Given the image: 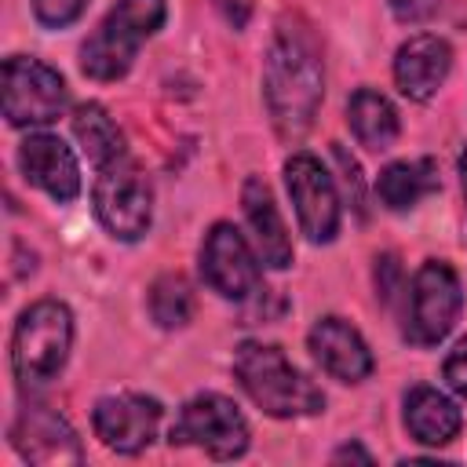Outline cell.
Instances as JSON below:
<instances>
[{"label": "cell", "instance_id": "6da1fadb", "mask_svg": "<svg viewBox=\"0 0 467 467\" xmlns=\"http://www.w3.org/2000/svg\"><path fill=\"white\" fill-rule=\"evenodd\" d=\"M325 73H321V51L306 26L296 18H285L266 47L263 62V95L274 128L285 139H299L321 106Z\"/></svg>", "mask_w": 467, "mask_h": 467}, {"label": "cell", "instance_id": "7a4b0ae2", "mask_svg": "<svg viewBox=\"0 0 467 467\" xmlns=\"http://www.w3.org/2000/svg\"><path fill=\"white\" fill-rule=\"evenodd\" d=\"M234 376L241 390L274 420L314 416L325 409V394L274 343H259V339L241 343L234 354Z\"/></svg>", "mask_w": 467, "mask_h": 467}, {"label": "cell", "instance_id": "3957f363", "mask_svg": "<svg viewBox=\"0 0 467 467\" xmlns=\"http://www.w3.org/2000/svg\"><path fill=\"white\" fill-rule=\"evenodd\" d=\"M69 347H73V314L66 303L58 299H40L33 303L18 325H15V336H11V368H15V379L22 390H33V387H47L66 358H69Z\"/></svg>", "mask_w": 467, "mask_h": 467}, {"label": "cell", "instance_id": "277c9868", "mask_svg": "<svg viewBox=\"0 0 467 467\" xmlns=\"http://www.w3.org/2000/svg\"><path fill=\"white\" fill-rule=\"evenodd\" d=\"M164 0H117V7L99 22V29L80 47V69L91 80H120L139 47L161 29Z\"/></svg>", "mask_w": 467, "mask_h": 467}, {"label": "cell", "instance_id": "5b68a950", "mask_svg": "<svg viewBox=\"0 0 467 467\" xmlns=\"http://www.w3.org/2000/svg\"><path fill=\"white\" fill-rule=\"evenodd\" d=\"M463 310V292H460V277L449 263H423L409 285V296H405V339L416 343V347H434L441 343L456 317Z\"/></svg>", "mask_w": 467, "mask_h": 467}, {"label": "cell", "instance_id": "8992f818", "mask_svg": "<svg viewBox=\"0 0 467 467\" xmlns=\"http://www.w3.org/2000/svg\"><path fill=\"white\" fill-rule=\"evenodd\" d=\"M91 201H95L99 223L113 237L139 241L150 230V219H153V190H150V179L139 171V164L128 161V153L120 161L99 168Z\"/></svg>", "mask_w": 467, "mask_h": 467}, {"label": "cell", "instance_id": "52a82bcc", "mask_svg": "<svg viewBox=\"0 0 467 467\" xmlns=\"http://www.w3.org/2000/svg\"><path fill=\"white\" fill-rule=\"evenodd\" d=\"M168 441L171 445H197L215 460H234L248 449V423L230 398L197 394L179 409V416L168 431Z\"/></svg>", "mask_w": 467, "mask_h": 467}, {"label": "cell", "instance_id": "ba28073f", "mask_svg": "<svg viewBox=\"0 0 467 467\" xmlns=\"http://www.w3.org/2000/svg\"><path fill=\"white\" fill-rule=\"evenodd\" d=\"M66 109V80L58 69L11 55L4 58V117L15 128L51 124Z\"/></svg>", "mask_w": 467, "mask_h": 467}, {"label": "cell", "instance_id": "9c48e42d", "mask_svg": "<svg viewBox=\"0 0 467 467\" xmlns=\"http://www.w3.org/2000/svg\"><path fill=\"white\" fill-rule=\"evenodd\" d=\"M285 186L296 204L299 230L314 244H328L339 234V193H336L332 175L321 168L317 157L292 153L285 161Z\"/></svg>", "mask_w": 467, "mask_h": 467}, {"label": "cell", "instance_id": "30bf717a", "mask_svg": "<svg viewBox=\"0 0 467 467\" xmlns=\"http://www.w3.org/2000/svg\"><path fill=\"white\" fill-rule=\"evenodd\" d=\"M201 277L223 299H248L263 285V270L248 241L230 223H215L201 244Z\"/></svg>", "mask_w": 467, "mask_h": 467}, {"label": "cell", "instance_id": "8fae6325", "mask_svg": "<svg viewBox=\"0 0 467 467\" xmlns=\"http://www.w3.org/2000/svg\"><path fill=\"white\" fill-rule=\"evenodd\" d=\"M161 416H164V409H161L157 398H146V394H113V398H102L95 405L91 423H95V434L102 438L106 449L124 452V456H135V452H142L157 438Z\"/></svg>", "mask_w": 467, "mask_h": 467}, {"label": "cell", "instance_id": "7c38bea8", "mask_svg": "<svg viewBox=\"0 0 467 467\" xmlns=\"http://www.w3.org/2000/svg\"><path fill=\"white\" fill-rule=\"evenodd\" d=\"M11 445L29 463H80V441L73 427L44 405H26L11 423Z\"/></svg>", "mask_w": 467, "mask_h": 467}, {"label": "cell", "instance_id": "4fadbf2b", "mask_svg": "<svg viewBox=\"0 0 467 467\" xmlns=\"http://www.w3.org/2000/svg\"><path fill=\"white\" fill-rule=\"evenodd\" d=\"M18 168L22 175L44 190L51 201H73L80 193V168H77V157L73 150L58 139V135H29L22 146H18Z\"/></svg>", "mask_w": 467, "mask_h": 467}, {"label": "cell", "instance_id": "5bb4252c", "mask_svg": "<svg viewBox=\"0 0 467 467\" xmlns=\"http://www.w3.org/2000/svg\"><path fill=\"white\" fill-rule=\"evenodd\" d=\"M449 69H452V47L434 33L409 36L398 47V58H394L398 91L412 102H427L445 84Z\"/></svg>", "mask_w": 467, "mask_h": 467}, {"label": "cell", "instance_id": "9a60e30c", "mask_svg": "<svg viewBox=\"0 0 467 467\" xmlns=\"http://www.w3.org/2000/svg\"><path fill=\"white\" fill-rule=\"evenodd\" d=\"M310 354L317 358V365L343 383H358L372 372V350L361 339V332L354 325H347L343 317H321L310 336H306Z\"/></svg>", "mask_w": 467, "mask_h": 467}, {"label": "cell", "instance_id": "2e32d148", "mask_svg": "<svg viewBox=\"0 0 467 467\" xmlns=\"http://www.w3.org/2000/svg\"><path fill=\"white\" fill-rule=\"evenodd\" d=\"M241 204H244V219L255 234V248H259V259L274 270H285L292 263V237L285 230V219L274 204V193L270 186L252 175L244 179V190H241Z\"/></svg>", "mask_w": 467, "mask_h": 467}, {"label": "cell", "instance_id": "e0dca14e", "mask_svg": "<svg viewBox=\"0 0 467 467\" xmlns=\"http://www.w3.org/2000/svg\"><path fill=\"white\" fill-rule=\"evenodd\" d=\"M405 427L423 445H449L460 434L463 416H460V409L441 390H434V387H412L405 394Z\"/></svg>", "mask_w": 467, "mask_h": 467}, {"label": "cell", "instance_id": "ac0fdd59", "mask_svg": "<svg viewBox=\"0 0 467 467\" xmlns=\"http://www.w3.org/2000/svg\"><path fill=\"white\" fill-rule=\"evenodd\" d=\"M347 124H350L354 139L365 150H372V153L390 150L398 142V131H401L398 109L379 91H372V88H361V91L350 95V102H347Z\"/></svg>", "mask_w": 467, "mask_h": 467}, {"label": "cell", "instance_id": "d6986e66", "mask_svg": "<svg viewBox=\"0 0 467 467\" xmlns=\"http://www.w3.org/2000/svg\"><path fill=\"white\" fill-rule=\"evenodd\" d=\"M434 190H438V168L427 157L423 161H394L376 179V193L390 212H405Z\"/></svg>", "mask_w": 467, "mask_h": 467}, {"label": "cell", "instance_id": "ffe728a7", "mask_svg": "<svg viewBox=\"0 0 467 467\" xmlns=\"http://www.w3.org/2000/svg\"><path fill=\"white\" fill-rule=\"evenodd\" d=\"M73 135H77V142L84 146V153H88V161L95 168H106V164H113V161L124 157V135H120V128L113 124V117L99 102L77 106V113H73Z\"/></svg>", "mask_w": 467, "mask_h": 467}, {"label": "cell", "instance_id": "44dd1931", "mask_svg": "<svg viewBox=\"0 0 467 467\" xmlns=\"http://www.w3.org/2000/svg\"><path fill=\"white\" fill-rule=\"evenodd\" d=\"M150 317L161 328H182L193 317V288L182 274H161L150 285Z\"/></svg>", "mask_w": 467, "mask_h": 467}, {"label": "cell", "instance_id": "7402d4cb", "mask_svg": "<svg viewBox=\"0 0 467 467\" xmlns=\"http://www.w3.org/2000/svg\"><path fill=\"white\" fill-rule=\"evenodd\" d=\"M84 7H88V0H33V15L51 29L77 22L84 15Z\"/></svg>", "mask_w": 467, "mask_h": 467}, {"label": "cell", "instance_id": "603a6c76", "mask_svg": "<svg viewBox=\"0 0 467 467\" xmlns=\"http://www.w3.org/2000/svg\"><path fill=\"white\" fill-rule=\"evenodd\" d=\"M441 376H445V383L467 401V336L449 350V358H445V365H441Z\"/></svg>", "mask_w": 467, "mask_h": 467}, {"label": "cell", "instance_id": "cb8c5ba5", "mask_svg": "<svg viewBox=\"0 0 467 467\" xmlns=\"http://www.w3.org/2000/svg\"><path fill=\"white\" fill-rule=\"evenodd\" d=\"M387 4H390L394 18H401V22H420L438 7V0H387Z\"/></svg>", "mask_w": 467, "mask_h": 467}, {"label": "cell", "instance_id": "d4e9b609", "mask_svg": "<svg viewBox=\"0 0 467 467\" xmlns=\"http://www.w3.org/2000/svg\"><path fill=\"white\" fill-rule=\"evenodd\" d=\"M215 7L234 29H244L252 18V0H215Z\"/></svg>", "mask_w": 467, "mask_h": 467}, {"label": "cell", "instance_id": "484cf974", "mask_svg": "<svg viewBox=\"0 0 467 467\" xmlns=\"http://www.w3.org/2000/svg\"><path fill=\"white\" fill-rule=\"evenodd\" d=\"M332 460H361V463H368L372 456H368L361 445H343V449H336V452H332Z\"/></svg>", "mask_w": 467, "mask_h": 467}, {"label": "cell", "instance_id": "4316f807", "mask_svg": "<svg viewBox=\"0 0 467 467\" xmlns=\"http://www.w3.org/2000/svg\"><path fill=\"white\" fill-rule=\"evenodd\" d=\"M460 182H463V197H467V150L460 153Z\"/></svg>", "mask_w": 467, "mask_h": 467}]
</instances>
